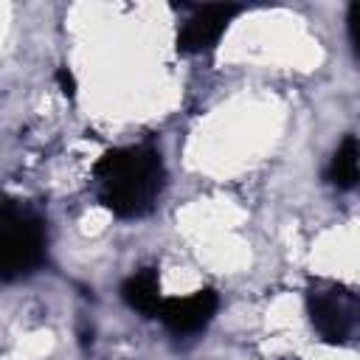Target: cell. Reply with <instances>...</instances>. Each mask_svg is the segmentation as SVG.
<instances>
[{"mask_svg": "<svg viewBox=\"0 0 360 360\" xmlns=\"http://www.w3.org/2000/svg\"><path fill=\"white\" fill-rule=\"evenodd\" d=\"M48 250V233L45 219L14 200H6L3 205V228H0V264L3 278L14 281L22 276H31L42 267Z\"/></svg>", "mask_w": 360, "mask_h": 360, "instance_id": "cell-2", "label": "cell"}, {"mask_svg": "<svg viewBox=\"0 0 360 360\" xmlns=\"http://www.w3.org/2000/svg\"><path fill=\"white\" fill-rule=\"evenodd\" d=\"M326 180L340 191H349L360 183V138L357 135H346L338 143L326 169Z\"/></svg>", "mask_w": 360, "mask_h": 360, "instance_id": "cell-7", "label": "cell"}, {"mask_svg": "<svg viewBox=\"0 0 360 360\" xmlns=\"http://www.w3.org/2000/svg\"><path fill=\"white\" fill-rule=\"evenodd\" d=\"M93 177L107 211L138 219L155 211L166 186V166L155 143H132L104 152L93 166Z\"/></svg>", "mask_w": 360, "mask_h": 360, "instance_id": "cell-1", "label": "cell"}, {"mask_svg": "<svg viewBox=\"0 0 360 360\" xmlns=\"http://www.w3.org/2000/svg\"><path fill=\"white\" fill-rule=\"evenodd\" d=\"M242 11V6H197L177 31L180 53H202L211 51L225 34L228 22Z\"/></svg>", "mask_w": 360, "mask_h": 360, "instance_id": "cell-4", "label": "cell"}, {"mask_svg": "<svg viewBox=\"0 0 360 360\" xmlns=\"http://www.w3.org/2000/svg\"><path fill=\"white\" fill-rule=\"evenodd\" d=\"M307 309L315 332L326 343H346L360 326V298L343 287H318L307 295Z\"/></svg>", "mask_w": 360, "mask_h": 360, "instance_id": "cell-3", "label": "cell"}, {"mask_svg": "<svg viewBox=\"0 0 360 360\" xmlns=\"http://www.w3.org/2000/svg\"><path fill=\"white\" fill-rule=\"evenodd\" d=\"M217 309H219V295L211 287H205V290H197L183 298H163L158 318L169 332L191 335V332L205 329L211 323V318L217 315Z\"/></svg>", "mask_w": 360, "mask_h": 360, "instance_id": "cell-5", "label": "cell"}, {"mask_svg": "<svg viewBox=\"0 0 360 360\" xmlns=\"http://www.w3.org/2000/svg\"><path fill=\"white\" fill-rule=\"evenodd\" d=\"M121 298L129 309L146 315V318H158V309L163 304L160 295V273L158 267H141L135 270L129 278H124L121 284Z\"/></svg>", "mask_w": 360, "mask_h": 360, "instance_id": "cell-6", "label": "cell"}, {"mask_svg": "<svg viewBox=\"0 0 360 360\" xmlns=\"http://www.w3.org/2000/svg\"><path fill=\"white\" fill-rule=\"evenodd\" d=\"M56 84H59L62 96H68V98L76 96V76H73L68 68H59V70H56Z\"/></svg>", "mask_w": 360, "mask_h": 360, "instance_id": "cell-9", "label": "cell"}, {"mask_svg": "<svg viewBox=\"0 0 360 360\" xmlns=\"http://www.w3.org/2000/svg\"><path fill=\"white\" fill-rule=\"evenodd\" d=\"M346 28H349V42H352V48H354V56L360 59V0L349 6Z\"/></svg>", "mask_w": 360, "mask_h": 360, "instance_id": "cell-8", "label": "cell"}]
</instances>
